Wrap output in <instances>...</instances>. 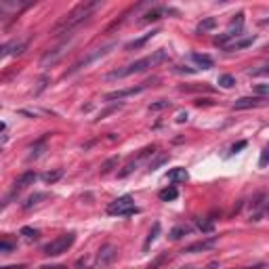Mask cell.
Returning <instances> with one entry per match:
<instances>
[{"instance_id":"obj_1","label":"cell","mask_w":269,"mask_h":269,"mask_svg":"<svg viewBox=\"0 0 269 269\" xmlns=\"http://www.w3.org/2000/svg\"><path fill=\"white\" fill-rule=\"evenodd\" d=\"M166 59H168V53L164 51V48H158V51H154L152 55H147V57L131 63V66L110 72V74H108V80H116V78H126V76H131V74H141V72H145V69H150V67L160 66V63L166 61Z\"/></svg>"},{"instance_id":"obj_2","label":"cell","mask_w":269,"mask_h":269,"mask_svg":"<svg viewBox=\"0 0 269 269\" xmlns=\"http://www.w3.org/2000/svg\"><path fill=\"white\" fill-rule=\"evenodd\" d=\"M99 6V0H93V2H82L78 4L76 9L69 13V15H66L57 25H55V34H61V32H72L76 25H80L82 21H87L90 15H93V11Z\"/></svg>"},{"instance_id":"obj_3","label":"cell","mask_w":269,"mask_h":269,"mask_svg":"<svg viewBox=\"0 0 269 269\" xmlns=\"http://www.w3.org/2000/svg\"><path fill=\"white\" fill-rule=\"evenodd\" d=\"M74 242H76L74 233H63V236L51 240V242L45 246V254H46V257H57V254L67 252L74 246Z\"/></svg>"},{"instance_id":"obj_4","label":"cell","mask_w":269,"mask_h":269,"mask_svg":"<svg viewBox=\"0 0 269 269\" xmlns=\"http://www.w3.org/2000/svg\"><path fill=\"white\" fill-rule=\"evenodd\" d=\"M137 212V206H134V200H133V196H122V198H118V200H114L108 206V215L112 217H129V215H134Z\"/></svg>"},{"instance_id":"obj_5","label":"cell","mask_w":269,"mask_h":269,"mask_svg":"<svg viewBox=\"0 0 269 269\" xmlns=\"http://www.w3.org/2000/svg\"><path fill=\"white\" fill-rule=\"evenodd\" d=\"M242 30H244V13H238L236 19L231 21L229 30L225 32V34H221V36H217V38H215V45H217V46H227V42H229V40L242 36Z\"/></svg>"},{"instance_id":"obj_6","label":"cell","mask_w":269,"mask_h":269,"mask_svg":"<svg viewBox=\"0 0 269 269\" xmlns=\"http://www.w3.org/2000/svg\"><path fill=\"white\" fill-rule=\"evenodd\" d=\"M116 257H118V248L114 244L101 246V248H99V254H97V267H101V269L110 267L116 261Z\"/></svg>"},{"instance_id":"obj_7","label":"cell","mask_w":269,"mask_h":269,"mask_svg":"<svg viewBox=\"0 0 269 269\" xmlns=\"http://www.w3.org/2000/svg\"><path fill=\"white\" fill-rule=\"evenodd\" d=\"M110 48H114V45H108V46H103V48H95V51H93V53H90V55H87V57H84V59H80V61H78V63H74V67H72V69H69V72H67V74H74V72H78V69L87 67V66H89V63H93L95 59H99V57H103V55H105V53H108V51H110Z\"/></svg>"},{"instance_id":"obj_8","label":"cell","mask_w":269,"mask_h":269,"mask_svg":"<svg viewBox=\"0 0 269 269\" xmlns=\"http://www.w3.org/2000/svg\"><path fill=\"white\" fill-rule=\"evenodd\" d=\"M147 87H150V82H143V84H139V87H131V89H122V90H114V93L105 95V101H114V99H124V97L137 95L141 90H145Z\"/></svg>"},{"instance_id":"obj_9","label":"cell","mask_w":269,"mask_h":269,"mask_svg":"<svg viewBox=\"0 0 269 269\" xmlns=\"http://www.w3.org/2000/svg\"><path fill=\"white\" fill-rule=\"evenodd\" d=\"M267 99L265 97H242L233 103L236 110H248V108H259V105H265Z\"/></svg>"},{"instance_id":"obj_10","label":"cell","mask_w":269,"mask_h":269,"mask_svg":"<svg viewBox=\"0 0 269 269\" xmlns=\"http://www.w3.org/2000/svg\"><path fill=\"white\" fill-rule=\"evenodd\" d=\"M23 42H6V45L0 46V59L6 57V55H19L23 51Z\"/></svg>"},{"instance_id":"obj_11","label":"cell","mask_w":269,"mask_h":269,"mask_svg":"<svg viewBox=\"0 0 269 269\" xmlns=\"http://www.w3.org/2000/svg\"><path fill=\"white\" fill-rule=\"evenodd\" d=\"M34 181H36V173L34 171H27L19 177V179L15 181V192H19V189H25L27 185H34Z\"/></svg>"},{"instance_id":"obj_12","label":"cell","mask_w":269,"mask_h":269,"mask_svg":"<svg viewBox=\"0 0 269 269\" xmlns=\"http://www.w3.org/2000/svg\"><path fill=\"white\" fill-rule=\"evenodd\" d=\"M217 244V240L215 238H208V240H202V242H196V244H192V246H187L183 252H202V250H208V248H212V246Z\"/></svg>"},{"instance_id":"obj_13","label":"cell","mask_w":269,"mask_h":269,"mask_svg":"<svg viewBox=\"0 0 269 269\" xmlns=\"http://www.w3.org/2000/svg\"><path fill=\"white\" fill-rule=\"evenodd\" d=\"M168 13H173L171 9H162V6H158V9H152L150 13H145L143 19H141V23H150V21H158L162 19V15H168Z\"/></svg>"},{"instance_id":"obj_14","label":"cell","mask_w":269,"mask_h":269,"mask_svg":"<svg viewBox=\"0 0 269 269\" xmlns=\"http://www.w3.org/2000/svg\"><path fill=\"white\" fill-rule=\"evenodd\" d=\"M166 179L173 181V183H185L189 179V175H187L185 168H173V171L166 173Z\"/></svg>"},{"instance_id":"obj_15","label":"cell","mask_w":269,"mask_h":269,"mask_svg":"<svg viewBox=\"0 0 269 269\" xmlns=\"http://www.w3.org/2000/svg\"><path fill=\"white\" fill-rule=\"evenodd\" d=\"M154 150H156V147H154V145H152V147H145V150H143V152H141V154L137 156V160H133V162H131V164H129V166H126V168H124V171H122V173H120V175H122V177H126V175H129V173H133V171H134V166H137V164H139V162H141V160H143V158H147V156H150V154H154Z\"/></svg>"},{"instance_id":"obj_16","label":"cell","mask_w":269,"mask_h":269,"mask_svg":"<svg viewBox=\"0 0 269 269\" xmlns=\"http://www.w3.org/2000/svg\"><path fill=\"white\" fill-rule=\"evenodd\" d=\"M192 59H194L202 69L215 67V61H212V57H208V55H204V53H192Z\"/></svg>"},{"instance_id":"obj_17","label":"cell","mask_w":269,"mask_h":269,"mask_svg":"<svg viewBox=\"0 0 269 269\" xmlns=\"http://www.w3.org/2000/svg\"><path fill=\"white\" fill-rule=\"evenodd\" d=\"M158 198L162 202H173V200H177L179 198V192H177V187L175 185H171V187H164L162 192L158 194Z\"/></svg>"},{"instance_id":"obj_18","label":"cell","mask_w":269,"mask_h":269,"mask_svg":"<svg viewBox=\"0 0 269 269\" xmlns=\"http://www.w3.org/2000/svg\"><path fill=\"white\" fill-rule=\"evenodd\" d=\"M160 229H162V227H160V223H154V227L150 229V236L145 238V244H143V248H145V250H150V246L156 242V240H158Z\"/></svg>"},{"instance_id":"obj_19","label":"cell","mask_w":269,"mask_h":269,"mask_svg":"<svg viewBox=\"0 0 269 269\" xmlns=\"http://www.w3.org/2000/svg\"><path fill=\"white\" fill-rule=\"evenodd\" d=\"M156 34H158V32L145 34V36H143V38H139V40H133V42H129V45H126L124 48H126V51H133V48H141V46H143V45H145V42H147V40H152V38L156 36Z\"/></svg>"},{"instance_id":"obj_20","label":"cell","mask_w":269,"mask_h":269,"mask_svg":"<svg viewBox=\"0 0 269 269\" xmlns=\"http://www.w3.org/2000/svg\"><path fill=\"white\" fill-rule=\"evenodd\" d=\"M61 48H63V46H59V48H53L51 53H46L45 57H42V66H48V63H55V61H57V59L61 57V53H63Z\"/></svg>"},{"instance_id":"obj_21","label":"cell","mask_w":269,"mask_h":269,"mask_svg":"<svg viewBox=\"0 0 269 269\" xmlns=\"http://www.w3.org/2000/svg\"><path fill=\"white\" fill-rule=\"evenodd\" d=\"M215 25H217V19L215 17H208V19H204L200 25H198V32L204 34V32H210V30H215Z\"/></svg>"},{"instance_id":"obj_22","label":"cell","mask_w":269,"mask_h":269,"mask_svg":"<svg viewBox=\"0 0 269 269\" xmlns=\"http://www.w3.org/2000/svg\"><path fill=\"white\" fill-rule=\"evenodd\" d=\"M61 177H63V171H61V168H57V171H51V173L42 175V181H45V183H55V181H59Z\"/></svg>"},{"instance_id":"obj_23","label":"cell","mask_w":269,"mask_h":269,"mask_svg":"<svg viewBox=\"0 0 269 269\" xmlns=\"http://www.w3.org/2000/svg\"><path fill=\"white\" fill-rule=\"evenodd\" d=\"M254 42V38H246V40H240V42H233V45H227L225 48L227 51H240V48H246V46H250Z\"/></svg>"},{"instance_id":"obj_24","label":"cell","mask_w":269,"mask_h":269,"mask_svg":"<svg viewBox=\"0 0 269 269\" xmlns=\"http://www.w3.org/2000/svg\"><path fill=\"white\" fill-rule=\"evenodd\" d=\"M189 231H192V227H187V225H179V227H175V229L171 231V238H173V240H179V238H183V236H187Z\"/></svg>"},{"instance_id":"obj_25","label":"cell","mask_w":269,"mask_h":269,"mask_svg":"<svg viewBox=\"0 0 269 269\" xmlns=\"http://www.w3.org/2000/svg\"><path fill=\"white\" fill-rule=\"evenodd\" d=\"M40 200H46V194H34V196H30L27 200L23 202V208H32L34 204H38Z\"/></svg>"},{"instance_id":"obj_26","label":"cell","mask_w":269,"mask_h":269,"mask_svg":"<svg viewBox=\"0 0 269 269\" xmlns=\"http://www.w3.org/2000/svg\"><path fill=\"white\" fill-rule=\"evenodd\" d=\"M219 84H221L223 89H231L233 84H236V78L229 74H223V76H219Z\"/></svg>"},{"instance_id":"obj_27","label":"cell","mask_w":269,"mask_h":269,"mask_svg":"<svg viewBox=\"0 0 269 269\" xmlns=\"http://www.w3.org/2000/svg\"><path fill=\"white\" fill-rule=\"evenodd\" d=\"M45 141H46V139H40V141H38V143H36V145H34V147H32L30 160H34V158H38V156L42 154V150H45Z\"/></svg>"},{"instance_id":"obj_28","label":"cell","mask_w":269,"mask_h":269,"mask_svg":"<svg viewBox=\"0 0 269 269\" xmlns=\"http://www.w3.org/2000/svg\"><path fill=\"white\" fill-rule=\"evenodd\" d=\"M13 250H15V242H11V240H0V254L13 252Z\"/></svg>"},{"instance_id":"obj_29","label":"cell","mask_w":269,"mask_h":269,"mask_svg":"<svg viewBox=\"0 0 269 269\" xmlns=\"http://www.w3.org/2000/svg\"><path fill=\"white\" fill-rule=\"evenodd\" d=\"M254 93H257V97H265V99H267L269 84H257V87H254Z\"/></svg>"},{"instance_id":"obj_30","label":"cell","mask_w":269,"mask_h":269,"mask_svg":"<svg viewBox=\"0 0 269 269\" xmlns=\"http://www.w3.org/2000/svg\"><path fill=\"white\" fill-rule=\"evenodd\" d=\"M21 233H23L25 238H30V240H36L40 236V231L38 229H32V227H23V229H21Z\"/></svg>"},{"instance_id":"obj_31","label":"cell","mask_w":269,"mask_h":269,"mask_svg":"<svg viewBox=\"0 0 269 269\" xmlns=\"http://www.w3.org/2000/svg\"><path fill=\"white\" fill-rule=\"evenodd\" d=\"M116 164H118V158H112V160H108V162H105V164L101 166V173H103V175H108V173H110V171H112V168H114Z\"/></svg>"},{"instance_id":"obj_32","label":"cell","mask_w":269,"mask_h":269,"mask_svg":"<svg viewBox=\"0 0 269 269\" xmlns=\"http://www.w3.org/2000/svg\"><path fill=\"white\" fill-rule=\"evenodd\" d=\"M168 105H171V103H168L166 99H160L158 103H152V105H150V110H152V112H158V110H164V108H168Z\"/></svg>"},{"instance_id":"obj_33","label":"cell","mask_w":269,"mask_h":269,"mask_svg":"<svg viewBox=\"0 0 269 269\" xmlns=\"http://www.w3.org/2000/svg\"><path fill=\"white\" fill-rule=\"evenodd\" d=\"M198 227L208 233V231H212V221H204V219H200V221H198Z\"/></svg>"},{"instance_id":"obj_34","label":"cell","mask_w":269,"mask_h":269,"mask_svg":"<svg viewBox=\"0 0 269 269\" xmlns=\"http://www.w3.org/2000/svg\"><path fill=\"white\" fill-rule=\"evenodd\" d=\"M118 108H120V105H112V108H108V110H103V112H101V114H99V116H97V120H103L105 116H110V114H112V112H116Z\"/></svg>"},{"instance_id":"obj_35","label":"cell","mask_w":269,"mask_h":269,"mask_svg":"<svg viewBox=\"0 0 269 269\" xmlns=\"http://www.w3.org/2000/svg\"><path fill=\"white\" fill-rule=\"evenodd\" d=\"M244 147H246V141H240V143H236V145L231 147V152H229V154L233 156V154H238L240 150H244Z\"/></svg>"},{"instance_id":"obj_36","label":"cell","mask_w":269,"mask_h":269,"mask_svg":"<svg viewBox=\"0 0 269 269\" xmlns=\"http://www.w3.org/2000/svg\"><path fill=\"white\" fill-rule=\"evenodd\" d=\"M267 158H269V152L263 150V154H261V160H259V166H265L267 164Z\"/></svg>"},{"instance_id":"obj_37","label":"cell","mask_w":269,"mask_h":269,"mask_svg":"<svg viewBox=\"0 0 269 269\" xmlns=\"http://www.w3.org/2000/svg\"><path fill=\"white\" fill-rule=\"evenodd\" d=\"M164 259H166V254H162V257H158V259H156L154 263H152L150 267H147V269H156V267H158V265H160V263H162V261H164Z\"/></svg>"},{"instance_id":"obj_38","label":"cell","mask_w":269,"mask_h":269,"mask_svg":"<svg viewBox=\"0 0 269 269\" xmlns=\"http://www.w3.org/2000/svg\"><path fill=\"white\" fill-rule=\"evenodd\" d=\"M40 269H66L63 265H42Z\"/></svg>"},{"instance_id":"obj_39","label":"cell","mask_w":269,"mask_h":269,"mask_svg":"<svg viewBox=\"0 0 269 269\" xmlns=\"http://www.w3.org/2000/svg\"><path fill=\"white\" fill-rule=\"evenodd\" d=\"M185 120H187V114H185V112H181V114L177 116V122H185Z\"/></svg>"},{"instance_id":"obj_40","label":"cell","mask_w":269,"mask_h":269,"mask_svg":"<svg viewBox=\"0 0 269 269\" xmlns=\"http://www.w3.org/2000/svg\"><path fill=\"white\" fill-rule=\"evenodd\" d=\"M0 269H25L23 265H13V267H0Z\"/></svg>"},{"instance_id":"obj_41","label":"cell","mask_w":269,"mask_h":269,"mask_svg":"<svg viewBox=\"0 0 269 269\" xmlns=\"http://www.w3.org/2000/svg\"><path fill=\"white\" fill-rule=\"evenodd\" d=\"M244 269H263V263H259V265H254V267H244Z\"/></svg>"},{"instance_id":"obj_42","label":"cell","mask_w":269,"mask_h":269,"mask_svg":"<svg viewBox=\"0 0 269 269\" xmlns=\"http://www.w3.org/2000/svg\"><path fill=\"white\" fill-rule=\"evenodd\" d=\"M181 269H194V267H192V265H187V267H181Z\"/></svg>"},{"instance_id":"obj_43","label":"cell","mask_w":269,"mask_h":269,"mask_svg":"<svg viewBox=\"0 0 269 269\" xmlns=\"http://www.w3.org/2000/svg\"><path fill=\"white\" fill-rule=\"evenodd\" d=\"M2 15H4V13H2V9H0V19H2Z\"/></svg>"},{"instance_id":"obj_44","label":"cell","mask_w":269,"mask_h":269,"mask_svg":"<svg viewBox=\"0 0 269 269\" xmlns=\"http://www.w3.org/2000/svg\"><path fill=\"white\" fill-rule=\"evenodd\" d=\"M2 129H4V124H2V122H0V131H2Z\"/></svg>"}]
</instances>
